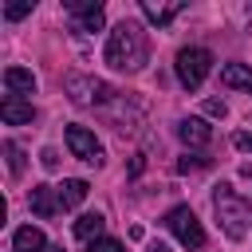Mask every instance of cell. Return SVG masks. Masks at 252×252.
Instances as JSON below:
<instances>
[{"label": "cell", "instance_id": "cell-1", "mask_svg": "<svg viewBox=\"0 0 252 252\" xmlns=\"http://www.w3.org/2000/svg\"><path fill=\"white\" fill-rule=\"evenodd\" d=\"M150 59V43L138 20H122L114 24V32L106 35V63L114 71H142Z\"/></svg>", "mask_w": 252, "mask_h": 252}, {"label": "cell", "instance_id": "cell-2", "mask_svg": "<svg viewBox=\"0 0 252 252\" xmlns=\"http://www.w3.org/2000/svg\"><path fill=\"white\" fill-rule=\"evenodd\" d=\"M213 209H217V220H220V232L236 244H248L252 240V205L244 197H236L228 185H217L213 193Z\"/></svg>", "mask_w": 252, "mask_h": 252}, {"label": "cell", "instance_id": "cell-3", "mask_svg": "<svg viewBox=\"0 0 252 252\" xmlns=\"http://www.w3.org/2000/svg\"><path fill=\"white\" fill-rule=\"evenodd\" d=\"M213 71V51L209 47H181L177 51V79L185 91H197Z\"/></svg>", "mask_w": 252, "mask_h": 252}, {"label": "cell", "instance_id": "cell-4", "mask_svg": "<svg viewBox=\"0 0 252 252\" xmlns=\"http://www.w3.org/2000/svg\"><path fill=\"white\" fill-rule=\"evenodd\" d=\"M165 228L177 236V244H181V248H201V244H205V228H201V220L193 217V209H189V205L169 209V213H165Z\"/></svg>", "mask_w": 252, "mask_h": 252}, {"label": "cell", "instance_id": "cell-5", "mask_svg": "<svg viewBox=\"0 0 252 252\" xmlns=\"http://www.w3.org/2000/svg\"><path fill=\"white\" fill-rule=\"evenodd\" d=\"M67 94H71V102L91 106V102H106L114 94V87H106L102 79H91V75H67Z\"/></svg>", "mask_w": 252, "mask_h": 252}, {"label": "cell", "instance_id": "cell-6", "mask_svg": "<svg viewBox=\"0 0 252 252\" xmlns=\"http://www.w3.org/2000/svg\"><path fill=\"white\" fill-rule=\"evenodd\" d=\"M67 150L79 158V161H87V165H102V146H98V138L87 130V126H67Z\"/></svg>", "mask_w": 252, "mask_h": 252}, {"label": "cell", "instance_id": "cell-7", "mask_svg": "<svg viewBox=\"0 0 252 252\" xmlns=\"http://www.w3.org/2000/svg\"><path fill=\"white\" fill-rule=\"evenodd\" d=\"M67 12L75 16V32H98L106 24L98 0H67Z\"/></svg>", "mask_w": 252, "mask_h": 252}, {"label": "cell", "instance_id": "cell-8", "mask_svg": "<svg viewBox=\"0 0 252 252\" xmlns=\"http://www.w3.org/2000/svg\"><path fill=\"white\" fill-rule=\"evenodd\" d=\"M0 118H4L8 126H28V122L35 118V110H32V102H24V98H16V94H4V98H0Z\"/></svg>", "mask_w": 252, "mask_h": 252}, {"label": "cell", "instance_id": "cell-9", "mask_svg": "<svg viewBox=\"0 0 252 252\" xmlns=\"http://www.w3.org/2000/svg\"><path fill=\"white\" fill-rule=\"evenodd\" d=\"M177 138H181L185 146H209V142H213V126H209L205 118H181V122H177Z\"/></svg>", "mask_w": 252, "mask_h": 252}, {"label": "cell", "instance_id": "cell-10", "mask_svg": "<svg viewBox=\"0 0 252 252\" xmlns=\"http://www.w3.org/2000/svg\"><path fill=\"white\" fill-rule=\"evenodd\" d=\"M28 205H32V213L35 217H55L59 213V193L51 189V185H32V193H28Z\"/></svg>", "mask_w": 252, "mask_h": 252}, {"label": "cell", "instance_id": "cell-11", "mask_svg": "<svg viewBox=\"0 0 252 252\" xmlns=\"http://www.w3.org/2000/svg\"><path fill=\"white\" fill-rule=\"evenodd\" d=\"M12 252H47V240L35 224H24L12 232Z\"/></svg>", "mask_w": 252, "mask_h": 252}, {"label": "cell", "instance_id": "cell-12", "mask_svg": "<svg viewBox=\"0 0 252 252\" xmlns=\"http://www.w3.org/2000/svg\"><path fill=\"white\" fill-rule=\"evenodd\" d=\"M87 189H91V185H87L83 177H67V181L55 189V193H59V209H79V205L87 201Z\"/></svg>", "mask_w": 252, "mask_h": 252}, {"label": "cell", "instance_id": "cell-13", "mask_svg": "<svg viewBox=\"0 0 252 252\" xmlns=\"http://www.w3.org/2000/svg\"><path fill=\"white\" fill-rule=\"evenodd\" d=\"M4 87H8V94H32L35 91V75L28 71V67H8L4 71Z\"/></svg>", "mask_w": 252, "mask_h": 252}, {"label": "cell", "instance_id": "cell-14", "mask_svg": "<svg viewBox=\"0 0 252 252\" xmlns=\"http://www.w3.org/2000/svg\"><path fill=\"white\" fill-rule=\"evenodd\" d=\"M181 8H185V4H154V0H142V16H146L150 24H158V28H161V24H169Z\"/></svg>", "mask_w": 252, "mask_h": 252}, {"label": "cell", "instance_id": "cell-15", "mask_svg": "<svg viewBox=\"0 0 252 252\" xmlns=\"http://www.w3.org/2000/svg\"><path fill=\"white\" fill-rule=\"evenodd\" d=\"M102 224H106V220H102L98 213H83V217L75 220V236L91 244V240H98V236H102Z\"/></svg>", "mask_w": 252, "mask_h": 252}, {"label": "cell", "instance_id": "cell-16", "mask_svg": "<svg viewBox=\"0 0 252 252\" xmlns=\"http://www.w3.org/2000/svg\"><path fill=\"white\" fill-rule=\"evenodd\" d=\"M220 83H224V87H244V91H252V67L228 63V67H220Z\"/></svg>", "mask_w": 252, "mask_h": 252}, {"label": "cell", "instance_id": "cell-17", "mask_svg": "<svg viewBox=\"0 0 252 252\" xmlns=\"http://www.w3.org/2000/svg\"><path fill=\"white\" fill-rule=\"evenodd\" d=\"M4 154H8V173L20 177V173H24V154H20V146H16V142H4Z\"/></svg>", "mask_w": 252, "mask_h": 252}, {"label": "cell", "instance_id": "cell-18", "mask_svg": "<svg viewBox=\"0 0 252 252\" xmlns=\"http://www.w3.org/2000/svg\"><path fill=\"white\" fill-rule=\"evenodd\" d=\"M87 252H126V248H122L114 236H98V240H91V244H87Z\"/></svg>", "mask_w": 252, "mask_h": 252}, {"label": "cell", "instance_id": "cell-19", "mask_svg": "<svg viewBox=\"0 0 252 252\" xmlns=\"http://www.w3.org/2000/svg\"><path fill=\"white\" fill-rule=\"evenodd\" d=\"M32 8H35L32 0H20V4H8V8H4V20H24V16L32 12Z\"/></svg>", "mask_w": 252, "mask_h": 252}, {"label": "cell", "instance_id": "cell-20", "mask_svg": "<svg viewBox=\"0 0 252 252\" xmlns=\"http://www.w3.org/2000/svg\"><path fill=\"white\" fill-rule=\"evenodd\" d=\"M232 146H236L240 154H252V134H248V130H240V134H232Z\"/></svg>", "mask_w": 252, "mask_h": 252}, {"label": "cell", "instance_id": "cell-21", "mask_svg": "<svg viewBox=\"0 0 252 252\" xmlns=\"http://www.w3.org/2000/svg\"><path fill=\"white\" fill-rule=\"evenodd\" d=\"M205 114H213V118H224L228 110H224V102H220V98H209V102H205Z\"/></svg>", "mask_w": 252, "mask_h": 252}, {"label": "cell", "instance_id": "cell-22", "mask_svg": "<svg viewBox=\"0 0 252 252\" xmlns=\"http://www.w3.org/2000/svg\"><path fill=\"white\" fill-rule=\"evenodd\" d=\"M201 165H205V158H189V154L177 161V169H181V173H189V169H201Z\"/></svg>", "mask_w": 252, "mask_h": 252}, {"label": "cell", "instance_id": "cell-23", "mask_svg": "<svg viewBox=\"0 0 252 252\" xmlns=\"http://www.w3.org/2000/svg\"><path fill=\"white\" fill-rule=\"evenodd\" d=\"M39 161H43L47 169H55V165H59V154H55V150H43V154H39Z\"/></svg>", "mask_w": 252, "mask_h": 252}, {"label": "cell", "instance_id": "cell-24", "mask_svg": "<svg viewBox=\"0 0 252 252\" xmlns=\"http://www.w3.org/2000/svg\"><path fill=\"white\" fill-rule=\"evenodd\" d=\"M146 252H169V248H165V244H161V240H154V244H150V248H146Z\"/></svg>", "mask_w": 252, "mask_h": 252}, {"label": "cell", "instance_id": "cell-25", "mask_svg": "<svg viewBox=\"0 0 252 252\" xmlns=\"http://www.w3.org/2000/svg\"><path fill=\"white\" fill-rule=\"evenodd\" d=\"M47 252H63V244H51V248H47Z\"/></svg>", "mask_w": 252, "mask_h": 252}]
</instances>
